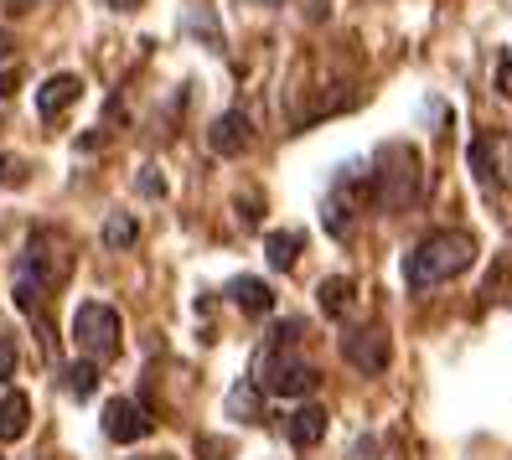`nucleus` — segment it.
Instances as JSON below:
<instances>
[{
  "mask_svg": "<svg viewBox=\"0 0 512 460\" xmlns=\"http://www.w3.org/2000/svg\"><path fill=\"white\" fill-rule=\"evenodd\" d=\"M497 94H507V99H512V57L502 63V73H497Z\"/></svg>",
  "mask_w": 512,
  "mask_h": 460,
  "instance_id": "obj_22",
  "label": "nucleus"
},
{
  "mask_svg": "<svg viewBox=\"0 0 512 460\" xmlns=\"http://www.w3.org/2000/svg\"><path fill=\"white\" fill-rule=\"evenodd\" d=\"M228 295H233V305L244 316H269V311H275V290H269L259 274H238V280L228 285Z\"/></svg>",
  "mask_w": 512,
  "mask_h": 460,
  "instance_id": "obj_10",
  "label": "nucleus"
},
{
  "mask_svg": "<svg viewBox=\"0 0 512 460\" xmlns=\"http://www.w3.org/2000/svg\"><path fill=\"white\" fill-rule=\"evenodd\" d=\"M0 57H11V32H0Z\"/></svg>",
  "mask_w": 512,
  "mask_h": 460,
  "instance_id": "obj_25",
  "label": "nucleus"
},
{
  "mask_svg": "<svg viewBox=\"0 0 512 460\" xmlns=\"http://www.w3.org/2000/svg\"><path fill=\"white\" fill-rule=\"evenodd\" d=\"M207 145L218 150V156H249L254 150V125L244 109H228L213 119V130H207Z\"/></svg>",
  "mask_w": 512,
  "mask_h": 460,
  "instance_id": "obj_8",
  "label": "nucleus"
},
{
  "mask_svg": "<svg viewBox=\"0 0 512 460\" xmlns=\"http://www.w3.org/2000/svg\"><path fill=\"white\" fill-rule=\"evenodd\" d=\"M316 367L300 357L295 347H269L264 362H259V388L264 393H280V398H306L316 388Z\"/></svg>",
  "mask_w": 512,
  "mask_h": 460,
  "instance_id": "obj_4",
  "label": "nucleus"
},
{
  "mask_svg": "<svg viewBox=\"0 0 512 460\" xmlns=\"http://www.w3.org/2000/svg\"><path fill=\"white\" fill-rule=\"evenodd\" d=\"M104 435L114 445H135V440L150 435V414L135 404V398H109L104 404Z\"/></svg>",
  "mask_w": 512,
  "mask_h": 460,
  "instance_id": "obj_7",
  "label": "nucleus"
},
{
  "mask_svg": "<svg viewBox=\"0 0 512 460\" xmlns=\"http://www.w3.org/2000/svg\"><path fill=\"white\" fill-rule=\"evenodd\" d=\"M109 6H114V11H140L145 0H109Z\"/></svg>",
  "mask_w": 512,
  "mask_h": 460,
  "instance_id": "obj_24",
  "label": "nucleus"
},
{
  "mask_svg": "<svg viewBox=\"0 0 512 460\" xmlns=\"http://www.w3.org/2000/svg\"><path fill=\"white\" fill-rule=\"evenodd\" d=\"M42 290H47V285H37V280H26V274H21V280H16V305H21V311H37Z\"/></svg>",
  "mask_w": 512,
  "mask_h": 460,
  "instance_id": "obj_18",
  "label": "nucleus"
},
{
  "mask_svg": "<svg viewBox=\"0 0 512 460\" xmlns=\"http://www.w3.org/2000/svg\"><path fill=\"white\" fill-rule=\"evenodd\" d=\"M228 409H233L238 419H244V424H259V419H264V409L254 404V383H238V388H233V398H228Z\"/></svg>",
  "mask_w": 512,
  "mask_h": 460,
  "instance_id": "obj_17",
  "label": "nucleus"
},
{
  "mask_svg": "<svg viewBox=\"0 0 512 460\" xmlns=\"http://www.w3.org/2000/svg\"><path fill=\"white\" fill-rule=\"evenodd\" d=\"M78 94H83V78H78V73H52V78L37 88V114H42V119H57L63 109L78 104Z\"/></svg>",
  "mask_w": 512,
  "mask_h": 460,
  "instance_id": "obj_9",
  "label": "nucleus"
},
{
  "mask_svg": "<svg viewBox=\"0 0 512 460\" xmlns=\"http://www.w3.org/2000/svg\"><path fill=\"white\" fill-rule=\"evenodd\" d=\"M373 176V202L388 212H404L425 192V171H419V150L414 145H383L378 150V171Z\"/></svg>",
  "mask_w": 512,
  "mask_h": 460,
  "instance_id": "obj_2",
  "label": "nucleus"
},
{
  "mask_svg": "<svg viewBox=\"0 0 512 460\" xmlns=\"http://www.w3.org/2000/svg\"><path fill=\"white\" fill-rule=\"evenodd\" d=\"M300 249H306V233H295V228L269 233V238H264V254H269V264H275V269H295Z\"/></svg>",
  "mask_w": 512,
  "mask_h": 460,
  "instance_id": "obj_13",
  "label": "nucleus"
},
{
  "mask_svg": "<svg viewBox=\"0 0 512 460\" xmlns=\"http://www.w3.org/2000/svg\"><path fill=\"white\" fill-rule=\"evenodd\" d=\"M285 429H290V445H295V450H311V445H321V435H326V409H321V404H300Z\"/></svg>",
  "mask_w": 512,
  "mask_h": 460,
  "instance_id": "obj_11",
  "label": "nucleus"
},
{
  "mask_svg": "<svg viewBox=\"0 0 512 460\" xmlns=\"http://www.w3.org/2000/svg\"><path fill=\"white\" fill-rule=\"evenodd\" d=\"M11 166H16L11 156H0V181H6V176H11Z\"/></svg>",
  "mask_w": 512,
  "mask_h": 460,
  "instance_id": "obj_26",
  "label": "nucleus"
},
{
  "mask_svg": "<svg viewBox=\"0 0 512 460\" xmlns=\"http://www.w3.org/2000/svg\"><path fill=\"white\" fill-rule=\"evenodd\" d=\"M16 88H21V73H0V99H11Z\"/></svg>",
  "mask_w": 512,
  "mask_h": 460,
  "instance_id": "obj_23",
  "label": "nucleus"
},
{
  "mask_svg": "<svg viewBox=\"0 0 512 460\" xmlns=\"http://www.w3.org/2000/svg\"><path fill=\"white\" fill-rule=\"evenodd\" d=\"M264 6H280V0H264Z\"/></svg>",
  "mask_w": 512,
  "mask_h": 460,
  "instance_id": "obj_28",
  "label": "nucleus"
},
{
  "mask_svg": "<svg viewBox=\"0 0 512 460\" xmlns=\"http://www.w3.org/2000/svg\"><path fill=\"white\" fill-rule=\"evenodd\" d=\"M140 187H145V197H166V181L156 176V166H145V176H140Z\"/></svg>",
  "mask_w": 512,
  "mask_h": 460,
  "instance_id": "obj_20",
  "label": "nucleus"
},
{
  "mask_svg": "<svg viewBox=\"0 0 512 460\" xmlns=\"http://www.w3.org/2000/svg\"><path fill=\"white\" fill-rule=\"evenodd\" d=\"M466 161H471L476 181H487V187H512V135H502V130L476 135Z\"/></svg>",
  "mask_w": 512,
  "mask_h": 460,
  "instance_id": "obj_5",
  "label": "nucleus"
},
{
  "mask_svg": "<svg viewBox=\"0 0 512 460\" xmlns=\"http://www.w3.org/2000/svg\"><path fill=\"white\" fill-rule=\"evenodd\" d=\"M145 460H171V455H145Z\"/></svg>",
  "mask_w": 512,
  "mask_h": 460,
  "instance_id": "obj_27",
  "label": "nucleus"
},
{
  "mask_svg": "<svg viewBox=\"0 0 512 460\" xmlns=\"http://www.w3.org/2000/svg\"><path fill=\"white\" fill-rule=\"evenodd\" d=\"M342 357L357 367V373L378 378V373H388V357H394V342H388V331H383V326H363V331L342 336Z\"/></svg>",
  "mask_w": 512,
  "mask_h": 460,
  "instance_id": "obj_6",
  "label": "nucleus"
},
{
  "mask_svg": "<svg viewBox=\"0 0 512 460\" xmlns=\"http://www.w3.org/2000/svg\"><path fill=\"white\" fill-rule=\"evenodd\" d=\"M11 373H16V342L0 336V378H11Z\"/></svg>",
  "mask_w": 512,
  "mask_h": 460,
  "instance_id": "obj_19",
  "label": "nucleus"
},
{
  "mask_svg": "<svg viewBox=\"0 0 512 460\" xmlns=\"http://www.w3.org/2000/svg\"><path fill=\"white\" fill-rule=\"evenodd\" d=\"M135 238H140V228H135L130 212H114V218L104 223V243H109V249H130Z\"/></svg>",
  "mask_w": 512,
  "mask_h": 460,
  "instance_id": "obj_15",
  "label": "nucleus"
},
{
  "mask_svg": "<svg viewBox=\"0 0 512 460\" xmlns=\"http://www.w3.org/2000/svg\"><path fill=\"white\" fill-rule=\"evenodd\" d=\"M471 264H476V238L466 228H440L414 243V254L404 259V280L409 290H435V285L461 280Z\"/></svg>",
  "mask_w": 512,
  "mask_h": 460,
  "instance_id": "obj_1",
  "label": "nucleus"
},
{
  "mask_svg": "<svg viewBox=\"0 0 512 460\" xmlns=\"http://www.w3.org/2000/svg\"><path fill=\"white\" fill-rule=\"evenodd\" d=\"M73 342L83 347L88 362L119 357V311H114V305H104V300L78 305V316H73Z\"/></svg>",
  "mask_w": 512,
  "mask_h": 460,
  "instance_id": "obj_3",
  "label": "nucleus"
},
{
  "mask_svg": "<svg viewBox=\"0 0 512 460\" xmlns=\"http://www.w3.org/2000/svg\"><path fill=\"white\" fill-rule=\"evenodd\" d=\"M197 455H207V460H218V455H228V445H218V440H197Z\"/></svg>",
  "mask_w": 512,
  "mask_h": 460,
  "instance_id": "obj_21",
  "label": "nucleus"
},
{
  "mask_svg": "<svg viewBox=\"0 0 512 460\" xmlns=\"http://www.w3.org/2000/svg\"><path fill=\"white\" fill-rule=\"evenodd\" d=\"M32 429V398L26 393H6L0 398V440H21Z\"/></svg>",
  "mask_w": 512,
  "mask_h": 460,
  "instance_id": "obj_12",
  "label": "nucleus"
},
{
  "mask_svg": "<svg viewBox=\"0 0 512 460\" xmlns=\"http://www.w3.org/2000/svg\"><path fill=\"white\" fill-rule=\"evenodd\" d=\"M321 311L331 321H342L352 311V280H342V274H331V280H321Z\"/></svg>",
  "mask_w": 512,
  "mask_h": 460,
  "instance_id": "obj_14",
  "label": "nucleus"
},
{
  "mask_svg": "<svg viewBox=\"0 0 512 460\" xmlns=\"http://www.w3.org/2000/svg\"><path fill=\"white\" fill-rule=\"evenodd\" d=\"M94 388H99V362H73L68 367V393L73 398H94Z\"/></svg>",
  "mask_w": 512,
  "mask_h": 460,
  "instance_id": "obj_16",
  "label": "nucleus"
}]
</instances>
